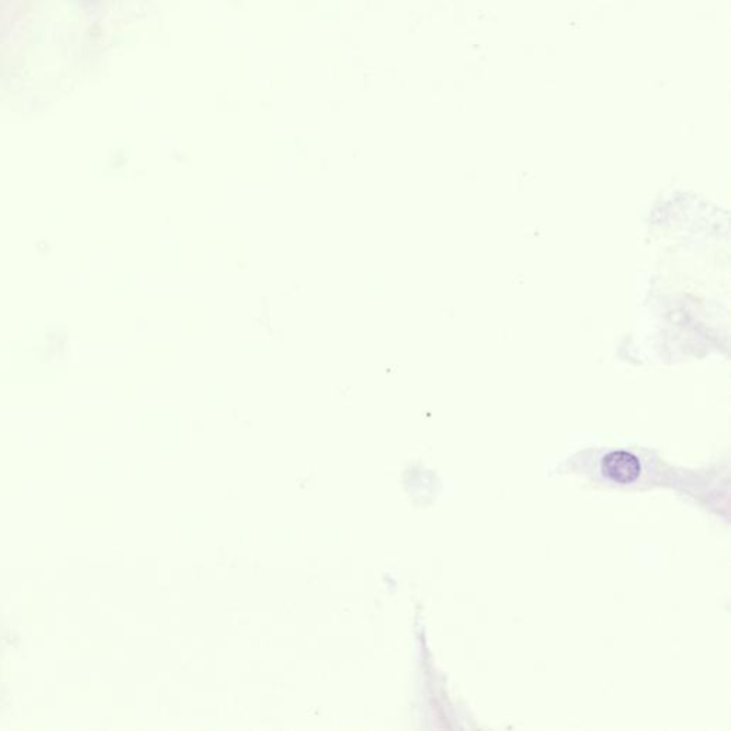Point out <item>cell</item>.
I'll use <instances>...</instances> for the list:
<instances>
[{
    "instance_id": "cell-1",
    "label": "cell",
    "mask_w": 731,
    "mask_h": 731,
    "mask_svg": "<svg viewBox=\"0 0 731 731\" xmlns=\"http://www.w3.org/2000/svg\"><path fill=\"white\" fill-rule=\"evenodd\" d=\"M603 473L617 483H631L640 476L639 459L629 451H610L602 461Z\"/></svg>"
}]
</instances>
